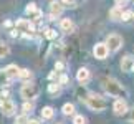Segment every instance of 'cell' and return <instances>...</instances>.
<instances>
[{
    "label": "cell",
    "instance_id": "cell-25",
    "mask_svg": "<svg viewBox=\"0 0 134 124\" xmlns=\"http://www.w3.org/2000/svg\"><path fill=\"white\" fill-rule=\"evenodd\" d=\"M45 37L48 38V40H55V38H56V30H53V28H46V30H45Z\"/></svg>",
    "mask_w": 134,
    "mask_h": 124
},
{
    "label": "cell",
    "instance_id": "cell-32",
    "mask_svg": "<svg viewBox=\"0 0 134 124\" xmlns=\"http://www.w3.org/2000/svg\"><path fill=\"white\" fill-rule=\"evenodd\" d=\"M56 124H63V122H56Z\"/></svg>",
    "mask_w": 134,
    "mask_h": 124
},
{
    "label": "cell",
    "instance_id": "cell-22",
    "mask_svg": "<svg viewBox=\"0 0 134 124\" xmlns=\"http://www.w3.org/2000/svg\"><path fill=\"white\" fill-rule=\"evenodd\" d=\"M8 76L5 73V70H0V86H7L8 84Z\"/></svg>",
    "mask_w": 134,
    "mask_h": 124
},
{
    "label": "cell",
    "instance_id": "cell-3",
    "mask_svg": "<svg viewBox=\"0 0 134 124\" xmlns=\"http://www.w3.org/2000/svg\"><path fill=\"white\" fill-rule=\"evenodd\" d=\"M38 94H40V88L37 84H33V83H25L22 89H20V96L25 101H33L35 98H38Z\"/></svg>",
    "mask_w": 134,
    "mask_h": 124
},
{
    "label": "cell",
    "instance_id": "cell-9",
    "mask_svg": "<svg viewBox=\"0 0 134 124\" xmlns=\"http://www.w3.org/2000/svg\"><path fill=\"white\" fill-rule=\"evenodd\" d=\"M25 13L30 15V20H40L43 17V12L37 7V3H28L25 8Z\"/></svg>",
    "mask_w": 134,
    "mask_h": 124
},
{
    "label": "cell",
    "instance_id": "cell-10",
    "mask_svg": "<svg viewBox=\"0 0 134 124\" xmlns=\"http://www.w3.org/2000/svg\"><path fill=\"white\" fill-rule=\"evenodd\" d=\"M63 8H65L63 2H51L50 3V20H56V18H58L60 15L63 13Z\"/></svg>",
    "mask_w": 134,
    "mask_h": 124
},
{
    "label": "cell",
    "instance_id": "cell-16",
    "mask_svg": "<svg viewBox=\"0 0 134 124\" xmlns=\"http://www.w3.org/2000/svg\"><path fill=\"white\" fill-rule=\"evenodd\" d=\"M40 114H42L43 119L50 121V119H53V116H55V109H53L51 106H45L43 109H42V112H40Z\"/></svg>",
    "mask_w": 134,
    "mask_h": 124
},
{
    "label": "cell",
    "instance_id": "cell-34",
    "mask_svg": "<svg viewBox=\"0 0 134 124\" xmlns=\"http://www.w3.org/2000/svg\"><path fill=\"white\" fill-rule=\"evenodd\" d=\"M132 2H134V0H132Z\"/></svg>",
    "mask_w": 134,
    "mask_h": 124
},
{
    "label": "cell",
    "instance_id": "cell-26",
    "mask_svg": "<svg viewBox=\"0 0 134 124\" xmlns=\"http://www.w3.org/2000/svg\"><path fill=\"white\" fill-rule=\"evenodd\" d=\"M131 18H134V13L131 12V10H124V13H122V22H129Z\"/></svg>",
    "mask_w": 134,
    "mask_h": 124
},
{
    "label": "cell",
    "instance_id": "cell-19",
    "mask_svg": "<svg viewBox=\"0 0 134 124\" xmlns=\"http://www.w3.org/2000/svg\"><path fill=\"white\" fill-rule=\"evenodd\" d=\"M60 88H61V84L58 81H56V83H50V84H48V93H50V94H58Z\"/></svg>",
    "mask_w": 134,
    "mask_h": 124
},
{
    "label": "cell",
    "instance_id": "cell-31",
    "mask_svg": "<svg viewBox=\"0 0 134 124\" xmlns=\"http://www.w3.org/2000/svg\"><path fill=\"white\" fill-rule=\"evenodd\" d=\"M28 124H42V122H40L38 119H30V122Z\"/></svg>",
    "mask_w": 134,
    "mask_h": 124
},
{
    "label": "cell",
    "instance_id": "cell-17",
    "mask_svg": "<svg viewBox=\"0 0 134 124\" xmlns=\"http://www.w3.org/2000/svg\"><path fill=\"white\" fill-rule=\"evenodd\" d=\"M61 112H63L65 116H76L75 114V104H73V103H66V104H63Z\"/></svg>",
    "mask_w": 134,
    "mask_h": 124
},
{
    "label": "cell",
    "instance_id": "cell-4",
    "mask_svg": "<svg viewBox=\"0 0 134 124\" xmlns=\"http://www.w3.org/2000/svg\"><path fill=\"white\" fill-rule=\"evenodd\" d=\"M104 43L108 45V48H109V51H118L122 46V37L118 33H111L106 37V41Z\"/></svg>",
    "mask_w": 134,
    "mask_h": 124
},
{
    "label": "cell",
    "instance_id": "cell-24",
    "mask_svg": "<svg viewBox=\"0 0 134 124\" xmlns=\"http://www.w3.org/2000/svg\"><path fill=\"white\" fill-rule=\"evenodd\" d=\"M88 121H86V117L83 114H76L73 116V124H86Z\"/></svg>",
    "mask_w": 134,
    "mask_h": 124
},
{
    "label": "cell",
    "instance_id": "cell-7",
    "mask_svg": "<svg viewBox=\"0 0 134 124\" xmlns=\"http://www.w3.org/2000/svg\"><path fill=\"white\" fill-rule=\"evenodd\" d=\"M113 112H114L116 116H124L126 112H129V109H127V103H126V99L119 98V99H116L114 103H113Z\"/></svg>",
    "mask_w": 134,
    "mask_h": 124
},
{
    "label": "cell",
    "instance_id": "cell-5",
    "mask_svg": "<svg viewBox=\"0 0 134 124\" xmlns=\"http://www.w3.org/2000/svg\"><path fill=\"white\" fill-rule=\"evenodd\" d=\"M0 109H2L3 116H13L15 111H17V104L12 101V99H2L0 101Z\"/></svg>",
    "mask_w": 134,
    "mask_h": 124
},
{
    "label": "cell",
    "instance_id": "cell-6",
    "mask_svg": "<svg viewBox=\"0 0 134 124\" xmlns=\"http://www.w3.org/2000/svg\"><path fill=\"white\" fill-rule=\"evenodd\" d=\"M15 28L18 30V32H23V33H32L35 32V27L32 23V20H27V18H20L15 22Z\"/></svg>",
    "mask_w": 134,
    "mask_h": 124
},
{
    "label": "cell",
    "instance_id": "cell-33",
    "mask_svg": "<svg viewBox=\"0 0 134 124\" xmlns=\"http://www.w3.org/2000/svg\"><path fill=\"white\" fill-rule=\"evenodd\" d=\"M132 71H134V66H132Z\"/></svg>",
    "mask_w": 134,
    "mask_h": 124
},
{
    "label": "cell",
    "instance_id": "cell-15",
    "mask_svg": "<svg viewBox=\"0 0 134 124\" xmlns=\"http://www.w3.org/2000/svg\"><path fill=\"white\" fill-rule=\"evenodd\" d=\"M122 13H124L122 7H121V5H116V7H113L109 10V18L113 20V22H118V20L122 18Z\"/></svg>",
    "mask_w": 134,
    "mask_h": 124
},
{
    "label": "cell",
    "instance_id": "cell-27",
    "mask_svg": "<svg viewBox=\"0 0 134 124\" xmlns=\"http://www.w3.org/2000/svg\"><path fill=\"white\" fill-rule=\"evenodd\" d=\"M58 83H60L61 86L66 84V83H68V76H66V75H61V76H60V80H58Z\"/></svg>",
    "mask_w": 134,
    "mask_h": 124
},
{
    "label": "cell",
    "instance_id": "cell-30",
    "mask_svg": "<svg viewBox=\"0 0 134 124\" xmlns=\"http://www.w3.org/2000/svg\"><path fill=\"white\" fill-rule=\"evenodd\" d=\"M114 2H116L118 5H124V3L127 2V0H114Z\"/></svg>",
    "mask_w": 134,
    "mask_h": 124
},
{
    "label": "cell",
    "instance_id": "cell-13",
    "mask_svg": "<svg viewBox=\"0 0 134 124\" xmlns=\"http://www.w3.org/2000/svg\"><path fill=\"white\" fill-rule=\"evenodd\" d=\"M60 28H61V32H65V33L73 32V30H75L73 20H71V18H61L60 20Z\"/></svg>",
    "mask_w": 134,
    "mask_h": 124
},
{
    "label": "cell",
    "instance_id": "cell-2",
    "mask_svg": "<svg viewBox=\"0 0 134 124\" xmlns=\"http://www.w3.org/2000/svg\"><path fill=\"white\" fill-rule=\"evenodd\" d=\"M85 103H86V106H88L91 111H94V112H101V111H104L108 108V101L103 96L94 94V93H90V94L86 96Z\"/></svg>",
    "mask_w": 134,
    "mask_h": 124
},
{
    "label": "cell",
    "instance_id": "cell-18",
    "mask_svg": "<svg viewBox=\"0 0 134 124\" xmlns=\"http://www.w3.org/2000/svg\"><path fill=\"white\" fill-rule=\"evenodd\" d=\"M33 78V73L30 71L28 68H23L22 71H20V78L18 80H22V81H25V83H30V80Z\"/></svg>",
    "mask_w": 134,
    "mask_h": 124
},
{
    "label": "cell",
    "instance_id": "cell-14",
    "mask_svg": "<svg viewBox=\"0 0 134 124\" xmlns=\"http://www.w3.org/2000/svg\"><path fill=\"white\" fill-rule=\"evenodd\" d=\"M132 66H134V58L132 56H124V58L121 60V70L124 71V73H129V71H132Z\"/></svg>",
    "mask_w": 134,
    "mask_h": 124
},
{
    "label": "cell",
    "instance_id": "cell-8",
    "mask_svg": "<svg viewBox=\"0 0 134 124\" xmlns=\"http://www.w3.org/2000/svg\"><path fill=\"white\" fill-rule=\"evenodd\" d=\"M93 55L98 60H106L108 55H109V48H108L106 43H96L94 48H93Z\"/></svg>",
    "mask_w": 134,
    "mask_h": 124
},
{
    "label": "cell",
    "instance_id": "cell-11",
    "mask_svg": "<svg viewBox=\"0 0 134 124\" xmlns=\"http://www.w3.org/2000/svg\"><path fill=\"white\" fill-rule=\"evenodd\" d=\"M91 80V73L88 68H80L78 71H76V81L80 83V84H86Z\"/></svg>",
    "mask_w": 134,
    "mask_h": 124
},
{
    "label": "cell",
    "instance_id": "cell-12",
    "mask_svg": "<svg viewBox=\"0 0 134 124\" xmlns=\"http://www.w3.org/2000/svg\"><path fill=\"white\" fill-rule=\"evenodd\" d=\"M5 73H7V76H8V80L12 81V80H17V78H20V70L17 65H8V66H5Z\"/></svg>",
    "mask_w": 134,
    "mask_h": 124
},
{
    "label": "cell",
    "instance_id": "cell-29",
    "mask_svg": "<svg viewBox=\"0 0 134 124\" xmlns=\"http://www.w3.org/2000/svg\"><path fill=\"white\" fill-rule=\"evenodd\" d=\"M129 122H134V108L129 111Z\"/></svg>",
    "mask_w": 134,
    "mask_h": 124
},
{
    "label": "cell",
    "instance_id": "cell-28",
    "mask_svg": "<svg viewBox=\"0 0 134 124\" xmlns=\"http://www.w3.org/2000/svg\"><path fill=\"white\" fill-rule=\"evenodd\" d=\"M55 70H65V65L61 63V61H56V63H55Z\"/></svg>",
    "mask_w": 134,
    "mask_h": 124
},
{
    "label": "cell",
    "instance_id": "cell-21",
    "mask_svg": "<svg viewBox=\"0 0 134 124\" xmlns=\"http://www.w3.org/2000/svg\"><path fill=\"white\" fill-rule=\"evenodd\" d=\"M22 109L25 114H28V112H32L35 109V104H33V101H25V104L22 106Z\"/></svg>",
    "mask_w": 134,
    "mask_h": 124
},
{
    "label": "cell",
    "instance_id": "cell-1",
    "mask_svg": "<svg viewBox=\"0 0 134 124\" xmlns=\"http://www.w3.org/2000/svg\"><path fill=\"white\" fill-rule=\"evenodd\" d=\"M103 89H104L106 94H109L111 98H116V99H119V98L124 99V98L127 96L126 88L114 78H106L104 81H103Z\"/></svg>",
    "mask_w": 134,
    "mask_h": 124
},
{
    "label": "cell",
    "instance_id": "cell-23",
    "mask_svg": "<svg viewBox=\"0 0 134 124\" xmlns=\"http://www.w3.org/2000/svg\"><path fill=\"white\" fill-rule=\"evenodd\" d=\"M30 122V119H28V116L25 114H20V116H17V119H15V124H28Z\"/></svg>",
    "mask_w": 134,
    "mask_h": 124
},
{
    "label": "cell",
    "instance_id": "cell-20",
    "mask_svg": "<svg viewBox=\"0 0 134 124\" xmlns=\"http://www.w3.org/2000/svg\"><path fill=\"white\" fill-rule=\"evenodd\" d=\"M8 53H10V46L3 41H0V58H5Z\"/></svg>",
    "mask_w": 134,
    "mask_h": 124
}]
</instances>
